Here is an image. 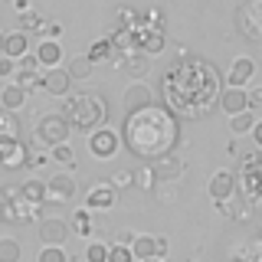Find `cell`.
I'll list each match as a JSON object with an SVG mask.
<instances>
[{"label":"cell","mask_w":262,"mask_h":262,"mask_svg":"<svg viewBox=\"0 0 262 262\" xmlns=\"http://www.w3.org/2000/svg\"><path fill=\"white\" fill-rule=\"evenodd\" d=\"M108 262H138V259H135V252H131V246L112 243L108 246Z\"/></svg>","instance_id":"obj_31"},{"label":"cell","mask_w":262,"mask_h":262,"mask_svg":"<svg viewBox=\"0 0 262 262\" xmlns=\"http://www.w3.org/2000/svg\"><path fill=\"white\" fill-rule=\"evenodd\" d=\"M89 213H92V210H82V213H76V220H72V226H76L79 236H89V233H92V220H89Z\"/></svg>","instance_id":"obj_33"},{"label":"cell","mask_w":262,"mask_h":262,"mask_svg":"<svg viewBox=\"0 0 262 262\" xmlns=\"http://www.w3.org/2000/svg\"><path fill=\"white\" fill-rule=\"evenodd\" d=\"M135 184L141 187V190H151V187L158 184V177H154V167H151V164H141V167L135 170Z\"/></svg>","instance_id":"obj_28"},{"label":"cell","mask_w":262,"mask_h":262,"mask_svg":"<svg viewBox=\"0 0 262 262\" xmlns=\"http://www.w3.org/2000/svg\"><path fill=\"white\" fill-rule=\"evenodd\" d=\"M135 49L144 56H154L164 49V33L161 27H154V23H141V27H135Z\"/></svg>","instance_id":"obj_10"},{"label":"cell","mask_w":262,"mask_h":262,"mask_svg":"<svg viewBox=\"0 0 262 262\" xmlns=\"http://www.w3.org/2000/svg\"><path fill=\"white\" fill-rule=\"evenodd\" d=\"M0 53L10 56V59H23V56H30V36L23 30L7 33V36H4V49H0Z\"/></svg>","instance_id":"obj_20"},{"label":"cell","mask_w":262,"mask_h":262,"mask_svg":"<svg viewBox=\"0 0 262 262\" xmlns=\"http://www.w3.org/2000/svg\"><path fill=\"white\" fill-rule=\"evenodd\" d=\"M115 243H118V246H131V243H135V233H125V229H118V233H115Z\"/></svg>","instance_id":"obj_40"},{"label":"cell","mask_w":262,"mask_h":262,"mask_svg":"<svg viewBox=\"0 0 262 262\" xmlns=\"http://www.w3.org/2000/svg\"><path fill=\"white\" fill-rule=\"evenodd\" d=\"M20 23H23V33H33V30H43V27H46V20H39V16L33 13V10L23 13V16H20Z\"/></svg>","instance_id":"obj_35"},{"label":"cell","mask_w":262,"mask_h":262,"mask_svg":"<svg viewBox=\"0 0 262 262\" xmlns=\"http://www.w3.org/2000/svg\"><path fill=\"white\" fill-rule=\"evenodd\" d=\"M128 69L135 72V76H141V72L147 69V59H128Z\"/></svg>","instance_id":"obj_41"},{"label":"cell","mask_w":262,"mask_h":262,"mask_svg":"<svg viewBox=\"0 0 262 262\" xmlns=\"http://www.w3.org/2000/svg\"><path fill=\"white\" fill-rule=\"evenodd\" d=\"M177 138H180L177 115L170 108H161V105L125 115V125H121V144L135 158H144V161H158L164 154H170Z\"/></svg>","instance_id":"obj_2"},{"label":"cell","mask_w":262,"mask_h":262,"mask_svg":"<svg viewBox=\"0 0 262 262\" xmlns=\"http://www.w3.org/2000/svg\"><path fill=\"white\" fill-rule=\"evenodd\" d=\"M30 158L27 144L20 141V138H10V135H0V167H23Z\"/></svg>","instance_id":"obj_9"},{"label":"cell","mask_w":262,"mask_h":262,"mask_svg":"<svg viewBox=\"0 0 262 262\" xmlns=\"http://www.w3.org/2000/svg\"><path fill=\"white\" fill-rule=\"evenodd\" d=\"M20 196L33 207H39V203L49 200V190H46V180H27V184L20 187Z\"/></svg>","instance_id":"obj_23"},{"label":"cell","mask_w":262,"mask_h":262,"mask_svg":"<svg viewBox=\"0 0 262 262\" xmlns=\"http://www.w3.org/2000/svg\"><path fill=\"white\" fill-rule=\"evenodd\" d=\"M62 115L69 118L72 128L89 131V135H92L95 128H102L105 118H108L105 105L98 102L95 95H69V98H66V105H62Z\"/></svg>","instance_id":"obj_3"},{"label":"cell","mask_w":262,"mask_h":262,"mask_svg":"<svg viewBox=\"0 0 262 262\" xmlns=\"http://www.w3.org/2000/svg\"><path fill=\"white\" fill-rule=\"evenodd\" d=\"M249 112H262V89H252L249 92Z\"/></svg>","instance_id":"obj_39"},{"label":"cell","mask_w":262,"mask_h":262,"mask_svg":"<svg viewBox=\"0 0 262 262\" xmlns=\"http://www.w3.org/2000/svg\"><path fill=\"white\" fill-rule=\"evenodd\" d=\"M236 180H239V187L252 196V200H262V151L243 161V170H239Z\"/></svg>","instance_id":"obj_7"},{"label":"cell","mask_w":262,"mask_h":262,"mask_svg":"<svg viewBox=\"0 0 262 262\" xmlns=\"http://www.w3.org/2000/svg\"><path fill=\"white\" fill-rule=\"evenodd\" d=\"M66 69H69V76H72V79H92L95 62L89 59V53H82V56H76V59L66 66Z\"/></svg>","instance_id":"obj_24"},{"label":"cell","mask_w":262,"mask_h":262,"mask_svg":"<svg viewBox=\"0 0 262 262\" xmlns=\"http://www.w3.org/2000/svg\"><path fill=\"white\" fill-rule=\"evenodd\" d=\"M69 135H72V125H69V118H66L62 112L43 115L39 125H36V141L46 144L49 151H53L56 144H66V141H69Z\"/></svg>","instance_id":"obj_4"},{"label":"cell","mask_w":262,"mask_h":262,"mask_svg":"<svg viewBox=\"0 0 262 262\" xmlns=\"http://www.w3.org/2000/svg\"><path fill=\"white\" fill-rule=\"evenodd\" d=\"M0 49H4V36H0Z\"/></svg>","instance_id":"obj_44"},{"label":"cell","mask_w":262,"mask_h":262,"mask_svg":"<svg viewBox=\"0 0 262 262\" xmlns=\"http://www.w3.org/2000/svg\"><path fill=\"white\" fill-rule=\"evenodd\" d=\"M147 262H164V259H147Z\"/></svg>","instance_id":"obj_43"},{"label":"cell","mask_w":262,"mask_h":262,"mask_svg":"<svg viewBox=\"0 0 262 262\" xmlns=\"http://www.w3.org/2000/svg\"><path fill=\"white\" fill-rule=\"evenodd\" d=\"M85 262H108V246H105V243H89Z\"/></svg>","instance_id":"obj_32"},{"label":"cell","mask_w":262,"mask_h":262,"mask_svg":"<svg viewBox=\"0 0 262 262\" xmlns=\"http://www.w3.org/2000/svg\"><path fill=\"white\" fill-rule=\"evenodd\" d=\"M20 256H23L20 243L10 236H0V262H20Z\"/></svg>","instance_id":"obj_26"},{"label":"cell","mask_w":262,"mask_h":262,"mask_svg":"<svg viewBox=\"0 0 262 262\" xmlns=\"http://www.w3.org/2000/svg\"><path fill=\"white\" fill-rule=\"evenodd\" d=\"M236 27H239V33L246 39L262 43V0H246L236 10Z\"/></svg>","instance_id":"obj_5"},{"label":"cell","mask_w":262,"mask_h":262,"mask_svg":"<svg viewBox=\"0 0 262 262\" xmlns=\"http://www.w3.org/2000/svg\"><path fill=\"white\" fill-rule=\"evenodd\" d=\"M69 233H72V226L66 223V220H59V216L39 223V243L43 246H62L66 239H69Z\"/></svg>","instance_id":"obj_11"},{"label":"cell","mask_w":262,"mask_h":262,"mask_svg":"<svg viewBox=\"0 0 262 262\" xmlns=\"http://www.w3.org/2000/svg\"><path fill=\"white\" fill-rule=\"evenodd\" d=\"M39 33H43V39H59V33H62V27H59V23H56V20H53V23L46 20V27L39 30Z\"/></svg>","instance_id":"obj_38"},{"label":"cell","mask_w":262,"mask_h":262,"mask_svg":"<svg viewBox=\"0 0 262 262\" xmlns=\"http://www.w3.org/2000/svg\"><path fill=\"white\" fill-rule=\"evenodd\" d=\"M49 154H53V161H59V164H72V161H76V151H72L69 144H56Z\"/></svg>","instance_id":"obj_34"},{"label":"cell","mask_w":262,"mask_h":262,"mask_svg":"<svg viewBox=\"0 0 262 262\" xmlns=\"http://www.w3.org/2000/svg\"><path fill=\"white\" fill-rule=\"evenodd\" d=\"M16 131H20V121H16V115L7 112V108H0V135L16 138Z\"/></svg>","instance_id":"obj_29"},{"label":"cell","mask_w":262,"mask_h":262,"mask_svg":"<svg viewBox=\"0 0 262 262\" xmlns=\"http://www.w3.org/2000/svg\"><path fill=\"white\" fill-rule=\"evenodd\" d=\"M154 167V177H158V184H174V180L184 174V161L174 158V154H164L158 161H147Z\"/></svg>","instance_id":"obj_15"},{"label":"cell","mask_w":262,"mask_h":262,"mask_svg":"<svg viewBox=\"0 0 262 262\" xmlns=\"http://www.w3.org/2000/svg\"><path fill=\"white\" fill-rule=\"evenodd\" d=\"M164 102L174 115L200 118L213 102H220V72L203 59H184L164 79Z\"/></svg>","instance_id":"obj_1"},{"label":"cell","mask_w":262,"mask_h":262,"mask_svg":"<svg viewBox=\"0 0 262 262\" xmlns=\"http://www.w3.org/2000/svg\"><path fill=\"white\" fill-rule=\"evenodd\" d=\"M220 108H223L229 118H236V115H243V112H249V92H246V89H223V92H220Z\"/></svg>","instance_id":"obj_14"},{"label":"cell","mask_w":262,"mask_h":262,"mask_svg":"<svg viewBox=\"0 0 262 262\" xmlns=\"http://www.w3.org/2000/svg\"><path fill=\"white\" fill-rule=\"evenodd\" d=\"M131 252H135V259H138V262L164 259V256H167V239H164V236L141 233V236H135V243H131Z\"/></svg>","instance_id":"obj_8"},{"label":"cell","mask_w":262,"mask_h":262,"mask_svg":"<svg viewBox=\"0 0 262 262\" xmlns=\"http://www.w3.org/2000/svg\"><path fill=\"white\" fill-rule=\"evenodd\" d=\"M112 53H115V43H112V39H95V43L89 46V59H92V62L112 59Z\"/></svg>","instance_id":"obj_27"},{"label":"cell","mask_w":262,"mask_h":262,"mask_svg":"<svg viewBox=\"0 0 262 262\" xmlns=\"http://www.w3.org/2000/svg\"><path fill=\"white\" fill-rule=\"evenodd\" d=\"M23 105H27V89H23V85L10 82V85H4V89H0V108L16 112V108H23Z\"/></svg>","instance_id":"obj_22"},{"label":"cell","mask_w":262,"mask_h":262,"mask_svg":"<svg viewBox=\"0 0 262 262\" xmlns=\"http://www.w3.org/2000/svg\"><path fill=\"white\" fill-rule=\"evenodd\" d=\"M236 187H239V180H236V174H229V170H216L210 177V196L216 203H226L236 193Z\"/></svg>","instance_id":"obj_16"},{"label":"cell","mask_w":262,"mask_h":262,"mask_svg":"<svg viewBox=\"0 0 262 262\" xmlns=\"http://www.w3.org/2000/svg\"><path fill=\"white\" fill-rule=\"evenodd\" d=\"M115 200H118V190H115L112 184H98V187H92V190H89L85 207L92 210V213H102V210H112Z\"/></svg>","instance_id":"obj_17"},{"label":"cell","mask_w":262,"mask_h":262,"mask_svg":"<svg viewBox=\"0 0 262 262\" xmlns=\"http://www.w3.org/2000/svg\"><path fill=\"white\" fill-rule=\"evenodd\" d=\"M256 112H243V115H236V118H229V131L233 135H252V128H256Z\"/></svg>","instance_id":"obj_25"},{"label":"cell","mask_w":262,"mask_h":262,"mask_svg":"<svg viewBox=\"0 0 262 262\" xmlns=\"http://www.w3.org/2000/svg\"><path fill=\"white\" fill-rule=\"evenodd\" d=\"M69 89H72L69 69H62V66H56V69H46V76H43V92L56 95V98H69Z\"/></svg>","instance_id":"obj_12"},{"label":"cell","mask_w":262,"mask_h":262,"mask_svg":"<svg viewBox=\"0 0 262 262\" xmlns=\"http://www.w3.org/2000/svg\"><path fill=\"white\" fill-rule=\"evenodd\" d=\"M108 184L115 187V190H125V187H131L135 184V174H131V170H118V174H115Z\"/></svg>","instance_id":"obj_36"},{"label":"cell","mask_w":262,"mask_h":262,"mask_svg":"<svg viewBox=\"0 0 262 262\" xmlns=\"http://www.w3.org/2000/svg\"><path fill=\"white\" fill-rule=\"evenodd\" d=\"M154 105V92L147 82H131V85L125 89V108L128 115L131 112H141V108H151Z\"/></svg>","instance_id":"obj_13"},{"label":"cell","mask_w":262,"mask_h":262,"mask_svg":"<svg viewBox=\"0 0 262 262\" xmlns=\"http://www.w3.org/2000/svg\"><path fill=\"white\" fill-rule=\"evenodd\" d=\"M46 190H49V200L53 203H66L76 193V180L69 174H53V180H46Z\"/></svg>","instance_id":"obj_19"},{"label":"cell","mask_w":262,"mask_h":262,"mask_svg":"<svg viewBox=\"0 0 262 262\" xmlns=\"http://www.w3.org/2000/svg\"><path fill=\"white\" fill-rule=\"evenodd\" d=\"M252 141H256L259 151H262V121H256V128H252Z\"/></svg>","instance_id":"obj_42"},{"label":"cell","mask_w":262,"mask_h":262,"mask_svg":"<svg viewBox=\"0 0 262 262\" xmlns=\"http://www.w3.org/2000/svg\"><path fill=\"white\" fill-rule=\"evenodd\" d=\"M36 262H69V256H66L62 246H43L39 249V259Z\"/></svg>","instance_id":"obj_30"},{"label":"cell","mask_w":262,"mask_h":262,"mask_svg":"<svg viewBox=\"0 0 262 262\" xmlns=\"http://www.w3.org/2000/svg\"><path fill=\"white\" fill-rule=\"evenodd\" d=\"M252 76H256V62L249 56H239V59H233V66H229L226 82H229V89H246Z\"/></svg>","instance_id":"obj_18"},{"label":"cell","mask_w":262,"mask_h":262,"mask_svg":"<svg viewBox=\"0 0 262 262\" xmlns=\"http://www.w3.org/2000/svg\"><path fill=\"white\" fill-rule=\"evenodd\" d=\"M0 79H16V59L0 53Z\"/></svg>","instance_id":"obj_37"},{"label":"cell","mask_w":262,"mask_h":262,"mask_svg":"<svg viewBox=\"0 0 262 262\" xmlns=\"http://www.w3.org/2000/svg\"><path fill=\"white\" fill-rule=\"evenodd\" d=\"M36 59H39V66H46V69H56V66L62 62L59 39H43V43L36 46Z\"/></svg>","instance_id":"obj_21"},{"label":"cell","mask_w":262,"mask_h":262,"mask_svg":"<svg viewBox=\"0 0 262 262\" xmlns=\"http://www.w3.org/2000/svg\"><path fill=\"white\" fill-rule=\"evenodd\" d=\"M118 147H121V131H112L108 125L95 128L92 135H89V151H92V158H98V161L115 158Z\"/></svg>","instance_id":"obj_6"}]
</instances>
